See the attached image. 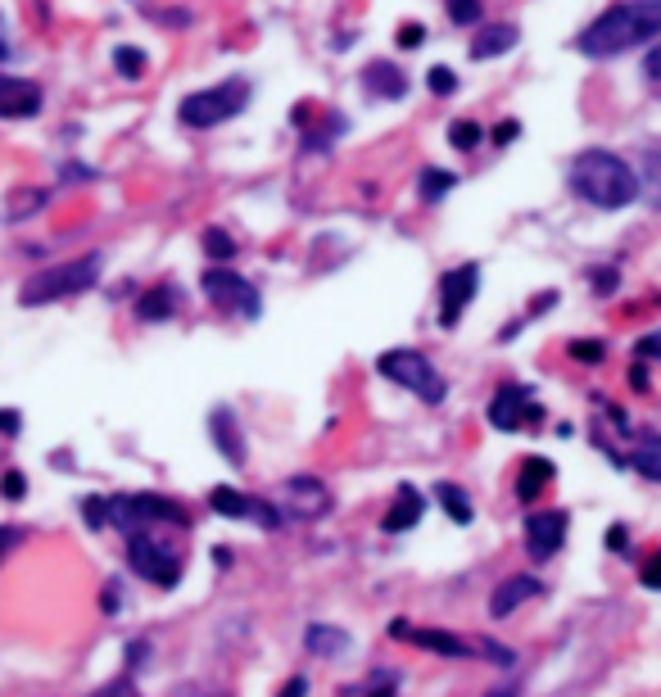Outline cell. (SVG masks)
Instances as JSON below:
<instances>
[{
    "mask_svg": "<svg viewBox=\"0 0 661 697\" xmlns=\"http://www.w3.org/2000/svg\"><path fill=\"white\" fill-rule=\"evenodd\" d=\"M199 291L209 295V304L213 308H222V313H236V318H259L263 313V299H259V291L249 286V276H241V272H232V268H209L205 276H199Z\"/></svg>",
    "mask_w": 661,
    "mask_h": 697,
    "instance_id": "cell-8",
    "label": "cell"
},
{
    "mask_svg": "<svg viewBox=\"0 0 661 697\" xmlns=\"http://www.w3.org/2000/svg\"><path fill=\"white\" fill-rule=\"evenodd\" d=\"M10 60V37H5V18H0V64Z\"/></svg>",
    "mask_w": 661,
    "mask_h": 697,
    "instance_id": "cell-48",
    "label": "cell"
},
{
    "mask_svg": "<svg viewBox=\"0 0 661 697\" xmlns=\"http://www.w3.org/2000/svg\"><path fill=\"white\" fill-rule=\"evenodd\" d=\"M177 308H182V291H177L172 281H159V286H150V291L137 299V318H141V322H168Z\"/></svg>",
    "mask_w": 661,
    "mask_h": 697,
    "instance_id": "cell-21",
    "label": "cell"
},
{
    "mask_svg": "<svg viewBox=\"0 0 661 697\" xmlns=\"http://www.w3.org/2000/svg\"><path fill=\"white\" fill-rule=\"evenodd\" d=\"M105 521L127 530V534H141V530H155V526H191V512L177 503V499H164V494H114L105 499Z\"/></svg>",
    "mask_w": 661,
    "mask_h": 697,
    "instance_id": "cell-4",
    "label": "cell"
},
{
    "mask_svg": "<svg viewBox=\"0 0 661 697\" xmlns=\"http://www.w3.org/2000/svg\"><path fill=\"white\" fill-rule=\"evenodd\" d=\"M114 68H118V77H127V82H137V77L145 73V50L141 46H118L114 50Z\"/></svg>",
    "mask_w": 661,
    "mask_h": 697,
    "instance_id": "cell-29",
    "label": "cell"
},
{
    "mask_svg": "<svg viewBox=\"0 0 661 697\" xmlns=\"http://www.w3.org/2000/svg\"><path fill=\"white\" fill-rule=\"evenodd\" d=\"M376 372L394 385H403L409 395L426 399V403H444V395H449L444 376L436 372V363H430L422 349H386L376 358Z\"/></svg>",
    "mask_w": 661,
    "mask_h": 697,
    "instance_id": "cell-6",
    "label": "cell"
},
{
    "mask_svg": "<svg viewBox=\"0 0 661 697\" xmlns=\"http://www.w3.org/2000/svg\"><path fill=\"white\" fill-rule=\"evenodd\" d=\"M567 186L575 191V199L594 204V209H607V214L625 209V204H634L639 191H644L639 168H630L612 150H580L571 159Z\"/></svg>",
    "mask_w": 661,
    "mask_h": 697,
    "instance_id": "cell-2",
    "label": "cell"
},
{
    "mask_svg": "<svg viewBox=\"0 0 661 697\" xmlns=\"http://www.w3.org/2000/svg\"><path fill=\"white\" fill-rule=\"evenodd\" d=\"M544 422V408L530 399V385H503V390L490 399V426L494 430H521Z\"/></svg>",
    "mask_w": 661,
    "mask_h": 697,
    "instance_id": "cell-13",
    "label": "cell"
},
{
    "mask_svg": "<svg viewBox=\"0 0 661 697\" xmlns=\"http://www.w3.org/2000/svg\"><path fill=\"white\" fill-rule=\"evenodd\" d=\"M540 593H544V584L535 580V576H507L498 589H494V598H490V611L498 616V621H503V616H513L521 603H530V598H540Z\"/></svg>",
    "mask_w": 661,
    "mask_h": 697,
    "instance_id": "cell-19",
    "label": "cell"
},
{
    "mask_svg": "<svg viewBox=\"0 0 661 697\" xmlns=\"http://www.w3.org/2000/svg\"><path fill=\"white\" fill-rule=\"evenodd\" d=\"M359 82L376 100H403V95H409V73H403L394 60H372Z\"/></svg>",
    "mask_w": 661,
    "mask_h": 697,
    "instance_id": "cell-17",
    "label": "cell"
},
{
    "mask_svg": "<svg viewBox=\"0 0 661 697\" xmlns=\"http://www.w3.org/2000/svg\"><path fill=\"white\" fill-rule=\"evenodd\" d=\"M444 14H449V23H457V28H480L485 5H480V0H444Z\"/></svg>",
    "mask_w": 661,
    "mask_h": 697,
    "instance_id": "cell-30",
    "label": "cell"
},
{
    "mask_svg": "<svg viewBox=\"0 0 661 697\" xmlns=\"http://www.w3.org/2000/svg\"><path fill=\"white\" fill-rule=\"evenodd\" d=\"M521 41L517 23H480L471 37V60H498L503 50H513Z\"/></svg>",
    "mask_w": 661,
    "mask_h": 697,
    "instance_id": "cell-18",
    "label": "cell"
},
{
    "mask_svg": "<svg viewBox=\"0 0 661 697\" xmlns=\"http://www.w3.org/2000/svg\"><path fill=\"white\" fill-rule=\"evenodd\" d=\"M426 87H430V95H453V91H457V73L444 68V64H436V68L426 73Z\"/></svg>",
    "mask_w": 661,
    "mask_h": 697,
    "instance_id": "cell-33",
    "label": "cell"
},
{
    "mask_svg": "<svg viewBox=\"0 0 661 697\" xmlns=\"http://www.w3.org/2000/svg\"><path fill=\"white\" fill-rule=\"evenodd\" d=\"M390 634H413L409 643H417V648L426 653H440V657H490L494 666H513V653L498 648V643L480 638V634H449V630H409V625H390Z\"/></svg>",
    "mask_w": 661,
    "mask_h": 697,
    "instance_id": "cell-7",
    "label": "cell"
},
{
    "mask_svg": "<svg viewBox=\"0 0 661 697\" xmlns=\"http://www.w3.org/2000/svg\"><path fill=\"white\" fill-rule=\"evenodd\" d=\"M209 507L218 516H226V521H259L263 530L282 526V507H272L263 499H249V494H241V489H232V485H213L209 489Z\"/></svg>",
    "mask_w": 661,
    "mask_h": 697,
    "instance_id": "cell-11",
    "label": "cell"
},
{
    "mask_svg": "<svg viewBox=\"0 0 661 697\" xmlns=\"http://www.w3.org/2000/svg\"><path fill=\"white\" fill-rule=\"evenodd\" d=\"M349 648V634L336 630V625H309V653H322V657H340Z\"/></svg>",
    "mask_w": 661,
    "mask_h": 697,
    "instance_id": "cell-26",
    "label": "cell"
},
{
    "mask_svg": "<svg viewBox=\"0 0 661 697\" xmlns=\"http://www.w3.org/2000/svg\"><path fill=\"white\" fill-rule=\"evenodd\" d=\"M517 132H521V122L507 118V122H498V127H494V141H498V145H507V141H517Z\"/></svg>",
    "mask_w": 661,
    "mask_h": 697,
    "instance_id": "cell-44",
    "label": "cell"
},
{
    "mask_svg": "<svg viewBox=\"0 0 661 697\" xmlns=\"http://www.w3.org/2000/svg\"><path fill=\"white\" fill-rule=\"evenodd\" d=\"M648 41H661V0H621L575 37V50L584 60H617Z\"/></svg>",
    "mask_w": 661,
    "mask_h": 697,
    "instance_id": "cell-1",
    "label": "cell"
},
{
    "mask_svg": "<svg viewBox=\"0 0 661 697\" xmlns=\"http://www.w3.org/2000/svg\"><path fill=\"white\" fill-rule=\"evenodd\" d=\"M100 607H105V611L114 616V611H118V593H114V589H105V593H100Z\"/></svg>",
    "mask_w": 661,
    "mask_h": 697,
    "instance_id": "cell-47",
    "label": "cell"
},
{
    "mask_svg": "<svg viewBox=\"0 0 661 697\" xmlns=\"http://www.w3.org/2000/svg\"><path fill=\"white\" fill-rule=\"evenodd\" d=\"M276 507L295 516V521H317V516L330 512V489L317 476H290L276 489Z\"/></svg>",
    "mask_w": 661,
    "mask_h": 697,
    "instance_id": "cell-10",
    "label": "cell"
},
{
    "mask_svg": "<svg viewBox=\"0 0 661 697\" xmlns=\"http://www.w3.org/2000/svg\"><path fill=\"white\" fill-rule=\"evenodd\" d=\"M480 141H485V132H480V122H471V118H453V122H449V145H453V150L471 154Z\"/></svg>",
    "mask_w": 661,
    "mask_h": 697,
    "instance_id": "cell-28",
    "label": "cell"
},
{
    "mask_svg": "<svg viewBox=\"0 0 661 697\" xmlns=\"http://www.w3.org/2000/svg\"><path fill=\"white\" fill-rule=\"evenodd\" d=\"M422 512H426V499L417 494L413 485H403L399 494H394V507L386 512V521H380V530L386 534H403V530H413L422 521Z\"/></svg>",
    "mask_w": 661,
    "mask_h": 697,
    "instance_id": "cell-20",
    "label": "cell"
},
{
    "mask_svg": "<svg viewBox=\"0 0 661 697\" xmlns=\"http://www.w3.org/2000/svg\"><path fill=\"white\" fill-rule=\"evenodd\" d=\"M634 358H639V363H657V358H661V331L644 335V340L634 345Z\"/></svg>",
    "mask_w": 661,
    "mask_h": 697,
    "instance_id": "cell-37",
    "label": "cell"
},
{
    "mask_svg": "<svg viewBox=\"0 0 661 697\" xmlns=\"http://www.w3.org/2000/svg\"><path fill=\"white\" fill-rule=\"evenodd\" d=\"M245 105H249V82H241V77H226V82H218V87L191 91L182 105H177V118H182V127L209 132V127H218V122H232Z\"/></svg>",
    "mask_w": 661,
    "mask_h": 697,
    "instance_id": "cell-5",
    "label": "cell"
},
{
    "mask_svg": "<svg viewBox=\"0 0 661 697\" xmlns=\"http://www.w3.org/2000/svg\"><path fill=\"white\" fill-rule=\"evenodd\" d=\"M639 580H644V589H661V553L648 557V566L639 571Z\"/></svg>",
    "mask_w": 661,
    "mask_h": 697,
    "instance_id": "cell-40",
    "label": "cell"
},
{
    "mask_svg": "<svg viewBox=\"0 0 661 697\" xmlns=\"http://www.w3.org/2000/svg\"><path fill=\"white\" fill-rule=\"evenodd\" d=\"M453 186H457V177L444 172V168H422V177H417V195H422L426 204H440Z\"/></svg>",
    "mask_w": 661,
    "mask_h": 697,
    "instance_id": "cell-25",
    "label": "cell"
},
{
    "mask_svg": "<svg viewBox=\"0 0 661 697\" xmlns=\"http://www.w3.org/2000/svg\"><path fill=\"white\" fill-rule=\"evenodd\" d=\"M639 182H644L648 199L661 209V145H648V150H644V172H639Z\"/></svg>",
    "mask_w": 661,
    "mask_h": 697,
    "instance_id": "cell-27",
    "label": "cell"
},
{
    "mask_svg": "<svg viewBox=\"0 0 661 697\" xmlns=\"http://www.w3.org/2000/svg\"><path fill=\"white\" fill-rule=\"evenodd\" d=\"M41 87L23 82V77L0 73V118H37L41 114Z\"/></svg>",
    "mask_w": 661,
    "mask_h": 697,
    "instance_id": "cell-15",
    "label": "cell"
},
{
    "mask_svg": "<svg viewBox=\"0 0 661 697\" xmlns=\"http://www.w3.org/2000/svg\"><path fill=\"white\" fill-rule=\"evenodd\" d=\"M644 77H648L652 87H661V41L648 50V60H644Z\"/></svg>",
    "mask_w": 661,
    "mask_h": 697,
    "instance_id": "cell-39",
    "label": "cell"
},
{
    "mask_svg": "<svg viewBox=\"0 0 661 697\" xmlns=\"http://www.w3.org/2000/svg\"><path fill=\"white\" fill-rule=\"evenodd\" d=\"M209 440L226 462H232V467H245V435H241V422H236L232 408H213L209 412Z\"/></svg>",
    "mask_w": 661,
    "mask_h": 697,
    "instance_id": "cell-16",
    "label": "cell"
},
{
    "mask_svg": "<svg viewBox=\"0 0 661 697\" xmlns=\"http://www.w3.org/2000/svg\"><path fill=\"white\" fill-rule=\"evenodd\" d=\"M567 526H571V516L562 507H548V512L530 516V521H526V553H530V562L557 557V548L567 544Z\"/></svg>",
    "mask_w": 661,
    "mask_h": 697,
    "instance_id": "cell-14",
    "label": "cell"
},
{
    "mask_svg": "<svg viewBox=\"0 0 661 697\" xmlns=\"http://www.w3.org/2000/svg\"><path fill=\"white\" fill-rule=\"evenodd\" d=\"M394 693H399V675H394V670H376V675L363 684L359 697H394Z\"/></svg>",
    "mask_w": 661,
    "mask_h": 697,
    "instance_id": "cell-31",
    "label": "cell"
},
{
    "mask_svg": "<svg viewBox=\"0 0 661 697\" xmlns=\"http://www.w3.org/2000/svg\"><path fill=\"white\" fill-rule=\"evenodd\" d=\"M422 41H426V28H422V23H409V28L399 33V46H403V50H417Z\"/></svg>",
    "mask_w": 661,
    "mask_h": 697,
    "instance_id": "cell-42",
    "label": "cell"
},
{
    "mask_svg": "<svg viewBox=\"0 0 661 697\" xmlns=\"http://www.w3.org/2000/svg\"><path fill=\"white\" fill-rule=\"evenodd\" d=\"M553 480V462L548 457H526L521 462V476H517V499L521 503H535L540 489Z\"/></svg>",
    "mask_w": 661,
    "mask_h": 697,
    "instance_id": "cell-23",
    "label": "cell"
},
{
    "mask_svg": "<svg viewBox=\"0 0 661 697\" xmlns=\"http://www.w3.org/2000/svg\"><path fill=\"white\" fill-rule=\"evenodd\" d=\"M127 562H132V571L155 589H172L177 580H182V562H177L150 530L127 534Z\"/></svg>",
    "mask_w": 661,
    "mask_h": 697,
    "instance_id": "cell-9",
    "label": "cell"
},
{
    "mask_svg": "<svg viewBox=\"0 0 661 697\" xmlns=\"http://www.w3.org/2000/svg\"><path fill=\"white\" fill-rule=\"evenodd\" d=\"M571 358H575V363H602L607 345L602 340H571Z\"/></svg>",
    "mask_w": 661,
    "mask_h": 697,
    "instance_id": "cell-34",
    "label": "cell"
},
{
    "mask_svg": "<svg viewBox=\"0 0 661 697\" xmlns=\"http://www.w3.org/2000/svg\"><path fill=\"white\" fill-rule=\"evenodd\" d=\"M0 494H5V499H23V494H28V480H23V472H5V480H0Z\"/></svg>",
    "mask_w": 661,
    "mask_h": 697,
    "instance_id": "cell-38",
    "label": "cell"
},
{
    "mask_svg": "<svg viewBox=\"0 0 661 697\" xmlns=\"http://www.w3.org/2000/svg\"><path fill=\"white\" fill-rule=\"evenodd\" d=\"M100 268L105 258L100 254H82V258H68V263H55L46 272H33L28 281L18 286V304L23 308H41V304H60L68 295H82L100 281Z\"/></svg>",
    "mask_w": 661,
    "mask_h": 697,
    "instance_id": "cell-3",
    "label": "cell"
},
{
    "mask_svg": "<svg viewBox=\"0 0 661 697\" xmlns=\"http://www.w3.org/2000/svg\"><path fill=\"white\" fill-rule=\"evenodd\" d=\"M91 697H141V688L132 684V675H118V680H109L105 688H95Z\"/></svg>",
    "mask_w": 661,
    "mask_h": 697,
    "instance_id": "cell-35",
    "label": "cell"
},
{
    "mask_svg": "<svg viewBox=\"0 0 661 697\" xmlns=\"http://www.w3.org/2000/svg\"><path fill=\"white\" fill-rule=\"evenodd\" d=\"M303 693H309V680H303V675H295V680H290V684H286L282 693H276V697H303Z\"/></svg>",
    "mask_w": 661,
    "mask_h": 697,
    "instance_id": "cell-45",
    "label": "cell"
},
{
    "mask_svg": "<svg viewBox=\"0 0 661 697\" xmlns=\"http://www.w3.org/2000/svg\"><path fill=\"white\" fill-rule=\"evenodd\" d=\"M589 286H594L598 295H612V291L621 286V276H617V268H594V272H589Z\"/></svg>",
    "mask_w": 661,
    "mask_h": 697,
    "instance_id": "cell-36",
    "label": "cell"
},
{
    "mask_svg": "<svg viewBox=\"0 0 661 697\" xmlns=\"http://www.w3.org/2000/svg\"><path fill=\"white\" fill-rule=\"evenodd\" d=\"M436 503L449 512V521L453 526H471V516H476V507H471V499L463 494V489H457V485H436Z\"/></svg>",
    "mask_w": 661,
    "mask_h": 697,
    "instance_id": "cell-24",
    "label": "cell"
},
{
    "mask_svg": "<svg viewBox=\"0 0 661 697\" xmlns=\"http://www.w3.org/2000/svg\"><path fill=\"white\" fill-rule=\"evenodd\" d=\"M14 544H23V526H0V562H5Z\"/></svg>",
    "mask_w": 661,
    "mask_h": 697,
    "instance_id": "cell-41",
    "label": "cell"
},
{
    "mask_svg": "<svg viewBox=\"0 0 661 697\" xmlns=\"http://www.w3.org/2000/svg\"><path fill=\"white\" fill-rule=\"evenodd\" d=\"M630 467L639 472L644 480L661 485V435H644V440L630 444Z\"/></svg>",
    "mask_w": 661,
    "mask_h": 697,
    "instance_id": "cell-22",
    "label": "cell"
},
{
    "mask_svg": "<svg viewBox=\"0 0 661 697\" xmlns=\"http://www.w3.org/2000/svg\"><path fill=\"white\" fill-rule=\"evenodd\" d=\"M18 426H23V417L14 408H0V435H18Z\"/></svg>",
    "mask_w": 661,
    "mask_h": 697,
    "instance_id": "cell-43",
    "label": "cell"
},
{
    "mask_svg": "<svg viewBox=\"0 0 661 697\" xmlns=\"http://www.w3.org/2000/svg\"><path fill=\"white\" fill-rule=\"evenodd\" d=\"M607 548H617V553H625V526H612V534H607Z\"/></svg>",
    "mask_w": 661,
    "mask_h": 697,
    "instance_id": "cell-46",
    "label": "cell"
},
{
    "mask_svg": "<svg viewBox=\"0 0 661 697\" xmlns=\"http://www.w3.org/2000/svg\"><path fill=\"white\" fill-rule=\"evenodd\" d=\"M480 291V263H457L440 276V326H457L467 313V304Z\"/></svg>",
    "mask_w": 661,
    "mask_h": 697,
    "instance_id": "cell-12",
    "label": "cell"
},
{
    "mask_svg": "<svg viewBox=\"0 0 661 697\" xmlns=\"http://www.w3.org/2000/svg\"><path fill=\"white\" fill-rule=\"evenodd\" d=\"M205 249H209V258H222V263L226 258H236V241L226 236V231H218V227L205 231Z\"/></svg>",
    "mask_w": 661,
    "mask_h": 697,
    "instance_id": "cell-32",
    "label": "cell"
}]
</instances>
